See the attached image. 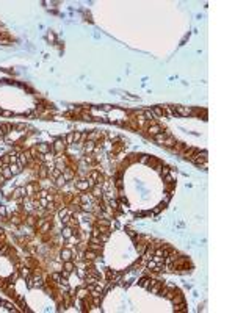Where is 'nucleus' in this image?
<instances>
[{
	"label": "nucleus",
	"mask_w": 235,
	"mask_h": 313,
	"mask_svg": "<svg viewBox=\"0 0 235 313\" xmlns=\"http://www.w3.org/2000/svg\"><path fill=\"white\" fill-rule=\"evenodd\" d=\"M64 149H66V141L63 138H57L52 144V152L55 155H61L64 152Z\"/></svg>",
	"instance_id": "1"
},
{
	"label": "nucleus",
	"mask_w": 235,
	"mask_h": 313,
	"mask_svg": "<svg viewBox=\"0 0 235 313\" xmlns=\"http://www.w3.org/2000/svg\"><path fill=\"white\" fill-rule=\"evenodd\" d=\"M74 257V252L72 249H69V247H63L60 251V261H67V260H72Z\"/></svg>",
	"instance_id": "2"
},
{
	"label": "nucleus",
	"mask_w": 235,
	"mask_h": 313,
	"mask_svg": "<svg viewBox=\"0 0 235 313\" xmlns=\"http://www.w3.org/2000/svg\"><path fill=\"white\" fill-rule=\"evenodd\" d=\"M27 196V191H25V186H16L13 189V199L14 201H19L22 197H25Z\"/></svg>",
	"instance_id": "3"
},
{
	"label": "nucleus",
	"mask_w": 235,
	"mask_h": 313,
	"mask_svg": "<svg viewBox=\"0 0 235 313\" xmlns=\"http://www.w3.org/2000/svg\"><path fill=\"white\" fill-rule=\"evenodd\" d=\"M89 191H91V196H92V197H96V199H100V197H104V191H102L100 185H97V183L94 185V186H92V188H91Z\"/></svg>",
	"instance_id": "4"
},
{
	"label": "nucleus",
	"mask_w": 235,
	"mask_h": 313,
	"mask_svg": "<svg viewBox=\"0 0 235 313\" xmlns=\"http://www.w3.org/2000/svg\"><path fill=\"white\" fill-rule=\"evenodd\" d=\"M97 257H99V254H97V252H94V251H91V249L83 251V258L88 260V261H96Z\"/></svg>",
	"instance_id": "5"
},
{
	"label": "nucleus",
	"mask_w": 235,
	"mask_h": 313,
	"mask_svg": "<svg viewBox=\"0 0 235 313\" xmlns=\"http://www.w3.org/2000/svg\"><path fill=\"white\" fill-rule=\"evenodd\" d=\"M74 185H75V188H77L79 191H88V189H89V182L85 180V179L74 182Z\"/></svg>",
	"instance_id": "6"
},
{
	"label": "nucleus",
	"mask_w": 235,
	"mask_h": 313,
	"mask_svg": "<svg viewBox=\"0 0 235 313\" xmlns=\"http://www.w3.org/2000/svg\"><path fill=\"white\" fill-rule=\"evenodd\" d=\"M19 276L22 277V279H30L32 277V269L28 268V266H25V264H24V266H20L19 268Z\"/></svg>",
	"instance_id": "7"
},
{
	"label": "nucleus",
	"mask_w": 235,
	"mask_h": 313,
	"mask_svg": "<svg viewBox=\"0 0 235 313\" xmlns=\"http://www.w3.org/2000/svg\"><path fill=\"white\" fill-rule=\"evenodd\" d=\"M174 111L177 114H180V116H190V114H193L191 108H188V107H174Z\"/></svg>",
	"instance_id": "8"
},
{
	"label": "nucleus",
	"mask_w": 235,
	"mask_h": 313,
	"mask_svg": "<svg viewBox=\"0 0 235 313\" xmlns=\"http://www.w3.org/2000/svg\"><path fill=\"white\" fill-rule=\"evenodd\" d=\"M52 150V146L50 144H47V142H41V144H38V152L41 154V155H44V154H47V152H50Z\"/></svg>",
	"instance_id": "9"
},
{
	"label": "nucleus",
	"mask_w": 235,
	"mask_h": 313,
	"mask_svg": "<svg viewBox=\"0 0 235 313\" xmlns=\"http://www.w3.org/2000/svg\"><path fill=\"white\" fill-rule=\"evenodd\" d=\"M152 282H154V279H151V277H143L141 280H138V285L143 286V288H146V290H149L151 285H152Z\"/></svg>",
	"instance_id": "10"
},
{
	"label": "nucleus",
	"mask_w": 235,
	"mask_h": 313,
	"mask_svg": "<svg viewBox=\"0 0 235 313\" xmlns=\"http://www.w3.org/2000/svg\"><path fill=\"white\" fill-rule=\"evenodd\" d=\"M63 177L66 179V182H69V180H74V177H75L74 169H70V167H64V169H63Z\"/></svg>",
	"instance_id": "11"
},
{
	"label": "nucleus",
	"mask_w": 235,
	"mask_h": 313,
	"mask_svg": "<svg viewBox=\"0 0 235 313\" xmlns=\"http://www.w3.org/2000/svg\"><path fill=\"white\" fill-rule=\"evenodd\" d=\"M161 132V127L158 125V124H151L149 127H147V133L151 135V136H155V135H158Z\"/></svg>",
	"instance_id": "12"
},
{
	"label": "nucleus",
	"mask_w": 235,
	"mask_h": 313,
	"mask_svg": "<svg viewBox=\"0 0 235 313\" xmlns=\"http://www.w3.org/2000/svg\"><path fill=\"white\" fill-rule=\"evenodd\" d=\"M63 269L67 271V273H72L75 269V263L74 260H67V261H63Z\"/></svg>",
	"instance_id": "13"
},
{
	"label": "nucleus",
	"mask_w": 235,
	"mask_h": 313,
	"mask_svg": "<svg viewBox=\"0 0 235 313\" xmlns=\"http://www.w3.org/2000/svg\"><path fill=\"white\" fill-rule=\"evenodd\" d=\"M10 169H11L13 177H14V176H19V174L22 172V169H24V167H22L19 163H11V164H10Z\"/></svg>",
	"instance_id": "14"
},
{
	"label": "nucleus",
	"mask_w": 235,
	"mask_h": 313,
	"mask_svg": "<svg viewBox=\"0 0 235 313\" xmlns=\"http://www.w3.org/2000/svg\"><path fill=\"white\" fill-rule=\"evenodd\" d=\"M94 149H96V142H94V141H86V142L83 144V150H85V154H91Z\"/></svg>",
	"instance_id": "15"
},
{
	"label": "nucleus",
	"mask_w": 235,
	"mask_h": 313,
	"mask_svg": "<svg viewBox=\"0 0 235 313\" xmlns=\"http://www.w3.org/2000/svg\"><path fill=\"white\" fill-rule=\"evenodd\" d=\"M38 177L39 179H47V177H49V167H47L45 164H42L38 169Z\"/></svg>",
	"instance_id": "16"
},
{
	"label": "nucleus",
	"mask_w": 235,
	"mask_h": 313,
	"mask_svg": "<svg viewBox=\"0 0 235 313\" xmlns=\"http://www.w3.org/2000/svg\"><path fill=\"white\" fill-rule=\"evenodd\" d=\"M88 294H89V290H88L86 286H80V288H79V291H77V298H79L80 301H82V299H85Z\"/></svg>",
	"instance_id": "17"
},
{
	"label": "nucleus",
	"mask_w": 235,
	"mask_h": 313,
	"mask_svg": "<svg viewBox=\"0 0 235 313\" xmlns=\"http://www.w3.org/2000/svg\"><path fill=\"white\" fill-rule=\"evenodd\" d=\"M174 144H176V138H173V136H166V138H164V141L161 142V146H164V147H169V149H171V147L174 146Z\"/></svg>",
	"instance_id": "18"
},
{
	"label": "nucleus",
	"mask_w": 235,
	"mask_h": 313,
	"mask_svg": "<svg viewBox=\"0 0 235 313\" xmlns=\"http://www.w3.org/2000/svg\"><path fill=\"white\" fill-rule=\"evenodd\" d=\"M0 172H2V176H3L6 180H10V179L13 177V172H11V169H10V166H3L2 169H0Z\"/></svg>",
	"instance_id": "19"
},
{
	"label": "nucleus",
	"mask_w": 235,
	"mask_h": 313,
	"mask_svg": "<svg viewBox=\"0 0 235 313\" xmlns=\"http://www.w3.org/2000/svg\"><path fill=\"white\" fill-rule=\"evenodd\" d=\"M74 235V230L70 229V227H67V226H64V229L61 230V236L64 238V239H67L69 236H72Z\"/></svg>",
	"instance_id": "20"
},
{
	"label": "nucleus",
	"mask_w": 235,
	"mask_h": 313,
	"mask_svg": "<svg viewBox=\"0 0 235 313\" xmlns=\"http://www.w3.org/2000/svg\"><path fill=\"white\" fill-rule=\"evenodd\" d=\"M166 136H171V133H169V132H164V133H163V132H160V133H158V135H155L154 138H155V141H157L158 144H161V142L164 141V138H166Z\"/></svg>",
	"instance_id": "21"
},
{
	"label": "nucleus",
	"mask_w": 235,
	"mask_h": 313,
	"mask_svg": "<svg viewBox=\"0 0 235 313\" xmlns=\"http://www.w3.org/2000/svg\"><path fill=\"white\" fill-rule=\"evenodd\" d=\"M17 277H19V269H14V273H13V274H11L8 279H6V282H8L10 285H14V283H16V280H17Z\"/></svg>",
	"instance_id": "22"
},
{
	"label": "nucleus",
	"mask_w": 235,
	"mask_h": 313,
	"mask_svg": "<svg viewBox=\"0 0 235 313\" xmlns=\"http://www.w3.org/2000/svg\"><path fill=\"white\" fill-rule=\"evenodd\" d=\"M118 274L116 271H113V269H107V279H108V282H111V280H116L118 279Z\"/></svg>",
	"instance_id": "23"
},
{
	"label": "nucleus",
	"mask_w": 235,
	"mask_h": 313,
	"mask_svg": "<svg viewBox=\"0 0 235 313\" xmlns=\"http://www.w3.org/2000/svg\"><path fill=\"white\" fill-rule=\"evenodd\" d=\"M64 185H66V179H64V177H63V174H61L60 177H57V179H55V186H57V188H63Z\"/></svg>",
	"instance_id": "24"
},
{
	"label": "nucleus",
	"mask_w": 235,
	"mask_h": 313,
	"mask_svg": "<svg viewBox=\"0 0 235 313\" xmlns=\"http://www.w3.org/2000/svg\"><path fill=\"white\" fill-rule=\"evenodd\" d=\"M97 226H100V227H110L111 226V221H108V219H105V218H97V222H96Z\"/></svg>",
	"instance_id": "25"
},
{
	"label": "nucleus",
	"mask_w": 235,
	"mask_h": 313,
	"mask_svg": "<svg viewBox=\"0 0 235 313\" xmlns=\"http://www.w3.org/2000/svg\"><path fill=\"white\" fill-rule=\"evenodd\" d=\"M183 149H185V144H183V142H176L174 146L171 147V150H173V152H182Z\"/></svg>",
	"instance_id": "26"
},
{
	"label": "nucleus",
	"mask_w": 235,
	"mask_h": 313,
	"mask_svg": "<svg viewBox=\"0 0 235 313\" xmlns=\"http://www.w3.org/2000/svg\"><path fill=\"white\" fill-rule=\"evenodd\" d=\"M147 246H149V244H146V243H136V249H138V252H139L141 255H143V254L146 252Z\"/></svg>",
	"instance_id": "27"
},
{
	"label": "nucleus",
	"mask_w": 235,
	"mask_h": 313,
	"mask_svg": "<svg viewBox=\"0 0 235 313\" xmlns=\"http://www.w3.org/2000/svg\"><path fill=\"white\" fill-rule=\"evenodd\" d=\"M10 249H11V246H10L8 243H5L2 247H0V255H6V254L10 252Z\"/></svg>",
	"instance_id": "28"
},
{
	"label": "nucleus",
	"mask_w": 235,
	"mask_h": 313,
	"mask_svg": "<svg viewBox=\"0 0 235 313\" xmlns=\"http://www.w3.org/2000/svg\"><path fill=\"white\" fill-rule=\"evenodd\" d=\"M80 199H82V204H86V202H91L92 196H89L88 192H83V194H80Z\"/></svg>",
	"instance_id": "29"
},
{
	"label": "nucleus",
	"mask_w": 235,
	"mask_h": 313,
	"mask_svg": "<svg viewBox=\"0 0 235 313\" xmlns=\"http://www.w3.org/2000/svg\"><path fill=\"white\" fill-rule=\"evenodd\" d=\"M66 146H70V144H74V132H70L67 136H66Z\"/></svg>",
	"instance_id": "30"
},
{
	"label": "nucleus",
	"mask_w": 235,
	"mask_h": 313,
	"mask_svg": "<svg viewBox=\"0 0 235 313\" xmlns=\"http://www.w3.org/2000/svg\"><path fill=\"white\" fill-rule=\"evenodd\" d=\"M85 163L86 164H92V163H96V158H94L91 154H86L85 155Z\"/></svg>",
	"instance_id": "31"
},
{
	"label": "nucleus",
	"mask_w": 235,
	"mask_h": 313,
	"mask_svg": "<svg viewBox=\"0 0 235 313\" xmlns=\"http://www.w3.org/2000/svg\"><path fill=\"white\" fill-rule=\"evenodd\" d=\"M100 243H107L108 238H110V232H105V233H100Z\"/></svg>",
	"instance_id": "32"
},
{
	"label": "nucleus",
	"mask_w": 235,
	"mask_h": 313,
	"mask_svg": "<svg viewBox=\"0 0 235 313\" xmlns=\"http://www.w3.org/2000/svg\"><path fill=\"white\" fill-rule=\"evenodd\" d=\"M151 111H152L154 114H157V116H163V108H161V107H154Z\"/></svg>",
	"instance_id": "33"
},
{
	"label": "nucleus",
	"mask_w": 235,
	"mask_h": 313,
	"mask_svg": "<svg viewBox=\"0 0 235 313\" xmlns=\"http://www.w3.org/2000/svg\"><path fill=\"white\" fill-rule=\"evenodd\" d=\"M47 194H49L47 189H39L38 191V199H44V197H47Z\"/></svg>",
	"instance_id": "34"
},
{
	"label": "nucleus",
	"mask_w": 235,
	"mask_h": 313,
	"mask_svg": "<svg viewBox=\"0 0 235 313\" xmlns=\"http://www.w3.org/2000/svg\"><path fill=\"white\" fill-rule=\"evenodd\" d=\"M0 216H2V218H8V211H6L5 205H0Z\"/></svg>",
	"instance_id": "35"
},
{
	"label": "nucleus",
	"mask_w": 235,
	"mask_h": 313,
	"mask_svg": "<svg viewBox=\"0 0 235 313\" xmlns=\"http://www.w3.org/2000/svg\"><path fill=\"white\" fill-rule=\"evenodd\" d=\"M99 174H100L99 171H92V172H91V176H89V180L96 182V180H97V177H99Z\"/></svg>",
	"instance_id": "36"
},
{
	"label": "nucleus",
	"mask_w": 235,
	"mask_h": 313,
	"mask_svg": "<svg viewBox=\"0 0 235 313\" xmlns=\"http://www.w3.org/2000/svg\"><path fill=\"white\" fill-rule=\"evenodd\" d=\"M169 172H171V169H169L168 166H164V167H161V169H160V174H161V177H163V176H168Z\"/></svg>",
	"instance_id": "37"
},
{
	"label": "nucleus",
	"mask_w": 235,
	"mask_h": 313,
	"mask_svg": "<svg viewBox=\"0 0 235 313\" xmlns=\"http://www.w3.org/2000/svg\"><path fill=\"white\" fill-rule=\"evenodd\" d=\"M163 180L166 182V183H173V182H174V177H173V176H171V172H169L168 176H163Z\"/></svg>",
	"instance_id": "38"
},
{
	"label": "nucleus",
	"mask_w": 235,
	"mask_h": 313,
	"mask_svg": "<svg viewBox=\"0 0 235 313\" xmlns=\"http://www.w3.org/2000/svg\"><path fill=\"white\" fill-rule=\"evenodd\" d=\"M80 136H82V133H80V132H74V144H79Z\"/></svg>",
	"instance_id": "39"
},
{
	"label": "nucleus",
	"mask_w": 235,
	"mask_h": 313,
	"mask_svg": "<svg viewBox=\"0 0 235 313\" xmlns=\"http://www.w3.org/2000/svg\"><path fill=\"white\" fill-rule=\"evenodd\" d=\"M138 160H139V163H144V164H146V163H147V160H149V155H141Z\"/></svg>",
	"instance_id": "40"
},
{
	"label": "nucleus",
	"mask_w": 235,
	"mask_h": 313,
	"mask_svg": "<svg viewBox=\"0 0 235 313\" xmlns=\"http://www.w3.org/2000/svg\"><path fill=\"white\" fill-rule=\"evenodd\" d=\"M169 199H171V194H169V192H166V194H164V197H163V204L166 205V204L169 202Z\"/></svg>",
	"instance_id": "41"
},
{
	"label": "nucleus",
	"mask_w": 235,
	"mask_h": 313,
	"mask_svg": "<svg viewBox=\"0 0 235 313\" xmlns=\"http://www.w3.org/2000/svg\"><path fill=\"white\" fill-rule=\"evenodd\" d=\"M116 138H118V135H116V133H113V132H111V133H108V139H116Z\"/></svg>",
	"instance_id": "42"
},
{
	"label": "nucleus",
	"mask_w": 235,
	"mask_h": 313,
	"mask_svg": "<svg viewBox=\"0 0 235 313\" xmlns=\"http://www.w3.org/2000/svg\"><path fill=\"white\" fill-rule=\"evenodd\" d=\"M3 166H5V164H3V161H2V158H0V169H2V167H3Z\"/></svg>",
	"instance_id": "43"
},
{
	"label": "nucleus",
	"mask_w": 235,
	"mask_h": 313,
	"mask_svg": "<svg viewBox=\"0 0 235 313\" xmlns=\"http://www.w3.org/2000/svg\"><path fill=\"white\" fill-rule=\"evenodd\" d=\"M2 233H3V229H2V227H0V235H2Z\"/></svg>",
	"instance_id": "44"
}]
</instances>
